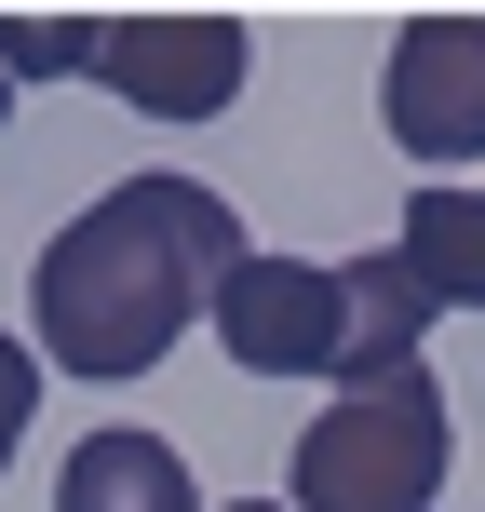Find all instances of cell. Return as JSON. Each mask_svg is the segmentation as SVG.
Wrapping results in <instances>:
<instances>
[{"label":"cell","instance_id":"obj_6","mask_svg":"<svg viewBox=\"0 0 485 512\" xmlns=\"http://www.w3.org/2000/svg\"><path fill=\"white\" fill-rule=\"evenodd\" d=\"M54 512H203V486H189V459H176L162 432L108 418V432H81V445H68Z\"/></svg>","mask_w":485,"mask_h":512},{"label":"cell","instance_id":"obj_3","mask_svg":"<svg viewBox=\"0 0 485 512\" xmlns=\"http://www.w3.org/2000/svg\"><path fill=\"white\" fill-rule=\"evenodd\" d=\"M203 324L230 337L243 378H337V364H351V297H337L324 256H256L243 243L230 270H216Z\"/></svg>","mask_w":485,"mask_h":512},{"label":"cell","instance_id":"obj_4","mask_svg":"<svg viewBox=\"0 0 485 512\" xmlns=\"http://www.w3.org/2000/svg\"><path fill=\"white\" fill-rule=\"evenodd\" d=\"M81 68H95L122 108H149V122H216V108L243 95L256 41H243L230 14H95Z\"/></svg>","mask_w":485,"mask_h":512},{"label":"cell","instance_id":"obj_10","mask_svg":"<svg viewBox=\"0 0 485 512\" xmlns=\"http://www.w3.org/2000/svg\"><path fill=\"white\" fill-rule=\"evenodd\" d=\"M230 512H283V499H230Z\"/></svg>","mask_w":485,"mask_h":512},{"label":"cell","instance_id":"obj_11","mask_svg":"<svg viewBox=\"0 0 485 512\" xmlns=\"http://www.w3.org/2000/svg\"><path fill=\"white\" fill-rule=\"evenodd\" d=\"M0 108H14V81H0Z\"/></svg>","mask_w":485,"mask_h":512},{"label":"cell","instance_id":"obj_9","mask_svg":"<svg viewBox=\"0 0 485 512\" xmlns=\"http://www.w3.org/2000/svg\"><path fill=\"white\" fill-rule=\"evenodd\" d=\"M27 418H41V351H27V337H0V472H14Z\"/></svg>","mask_w":485,"mask_h":512},{"label":"cell","instance_id":"obj_7","mask_svg":"<svg viewBox=\"0 0 485 512\" xmlns=\"http://www.w3.org/2000/svg\"><path fill=\"white\" fill-rule=\"evenodd\" d=\"M391 270L418 283V310H485V189H418Z\"/></svg>","mask_w":485,"mask_h":512},{"label":"cell","instance_id":"obj_8","mask_svg":"<svg viewBox=\"0 0 485 512\" xmlns=\"http://www.w3.org/2000/svg\"><path fill=\"white\" fill-rule=\"evenodd\" d=\"M81 41H95V14H0V81H54V68H81Z\"/></svg>","mask_w":485,"mask_h":512},{"label":"cell","instance_id":"obj_5","mask_svg":"<svg viewBox=\"0 0 485 512\" xmlns=\"http://www.w3.org/2000/svg\"><path fill=\"white\" fill-rule=\"evenodd\" d=\"M378 122L405 162H485V14H418L391 41Z\"/></svg>","mask_w":485,"mask_h":512},{"label":"cell","instance_id":"obj_1","mask_svg":"<svg viewBox=\"0 0 485 512\" xmlns=\"http://www.w3.org/2000/svg\"><path fill=\"white\" fill-rule=\"evenodd\" d=\"M243 256L230 203L203 176H122L41 243L27 270V337L54 378H149L189 324H203L216 270Z\"/></svg>","mask_w":485,"mask_h":512},{"label":"cell","instance_id":"obj_2","mask_svg":"<svg viewBox=\"0 0 485 512\" xmlns=\"http://www.w3.org/2000/svg\"><path fill=\"white\" fill-rule=\"evenodd\" d=\"M445 472H459V432H445L432 364H378L297 432V459H283L297 499L283 512H432Z\"/></svg>","mask_w":485,"mask_h":512}]
</instances>
